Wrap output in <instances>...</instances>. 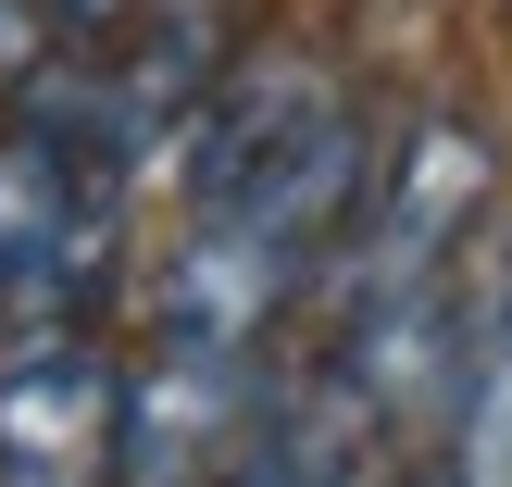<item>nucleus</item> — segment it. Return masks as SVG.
Wrapping results in <instances>:
<instances>
[{
	"instance_id": "obj_3",
	"label": "nucleus",
	"mask_w": 512,
	"mask_h": 487,
	"mask_svg": "<svg viewBox=\"0 0 512 487\" xmlns=\"http://www.w3.org/2000/svg\"><path fill=\"white\" fill-rule=\"evenodd\" d=\"M263 350H188L163 338L138 375H125V413H113V487H225L250 413H263Z\"/></svg>"
},
{
	"instance_id": "obj_5",
	"label": "nucleus",
	"mask_w": 512,
	"mask_h": 487,
	"mask_svg": "<svg viewBox=\"0 0 512 487\" xmlns=\"http://www.w3.org/2000/svg\"><path fill=\"white\" fill-rule=\"evenodd\" d=\"M388 438L400 425L375 413V388L350 363H313V375H275L263 413H250L225 487H388Z\"/></svg>"
},
{
	"instance_id": "obj_6",
	"label": "nucleus",
	"mask_w": 512,
	"mask_h": 487,
	"mask_svg": "<svg viewBox=\"0 0 512 487\" xmlns=\"http://www.w3.org/2000/svg\"><path fill=\"white\" fill-rule=\"evenodd\" d=\"M450 475L512 487V263L475 288V350H463V388H450Z\"/></svg>"
},
{
	"instance_id": "obj_2",
	"label": "nucleus",
	"mask_w": 512,
	"mask_h": 487,
	"mask_svg": "<svg viewBox=\"0 0 512 487\" xmlns=\"http://www.w3.org/2000/svg\"><path fill=\"white\" fill-rule=\"evenodd\" d=\"M125 275V200L88 188L63 150L0 138V338H88Z\"/></svg>"
},
{
	"instance_id": "obj_4",
	"label": "nucleus",
	"mask_w": 512,
	"mask_h": 487,
	"mask_svg": "<svg viewBox=\"0 0 512 487\" xmlns=\"http://www.w3.org/2000/svg\"><path fill=\"white\" fill-rule=\"evenodd\" d=\"M125 363L100 338H25L0 363V487H113Z\"/></svg>"
},
{
	"instance_id": "obj_1",
	"label": "nucleus",
	"mask_w": 512,
	"mask_h": 487,
	"mask_svg": "<svg viewBox=\"0 0 512 487\" xmlns=\"http://www.w3.org/2000/svg\"><path fill=\"white\" fill-rule=\"evenodd\" d=\"M488 200H500V138L475 113H413L400 138H375V188H363V238H338V300L350 325L388 313L413 288H450L463 250L488 238Z\"/></svg>"
},
{
	"instance_id": "obj_7",
	"label": "nucleus",
	"mask_w": 512,
	"mask_h": 487,
	"mask_svg": "<svg viewBox=\"0 0 512 487\" xmlns=\"http://www.w3.org/2000/svg\"><path fill=\"white\" fill-rule=\"evenodd\" d=\"M125 25H225V0H50V38L63 50H100Z\"/></svg>"
},
{
	"instance_id": "obj_8",
	"label": "nucleus",
	"mask_w": 512,
	"mask_h": 487,
	"mask_svg": "<svg viewBox=\"0 0 512 487\" xmlns=\"http://www.w3.org/2000/svg\"><path fill=\"white\" fill-rule=\"evenodd\" d=\"M413 487H463V475H413Z\"/></svg>"
}]
</instances>
